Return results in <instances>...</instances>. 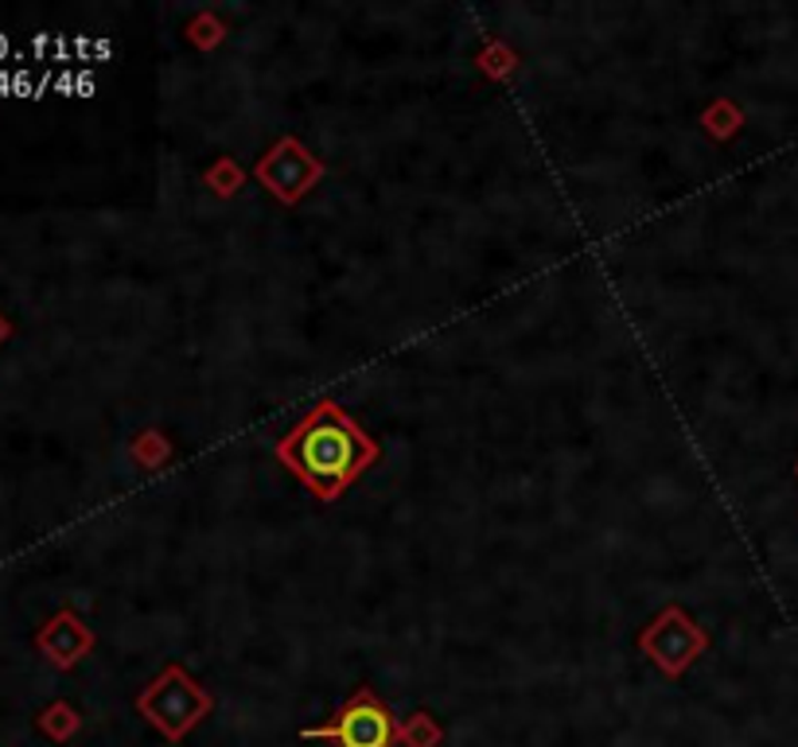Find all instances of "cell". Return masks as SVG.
<instances>
[{"label":"cell","mask_w":798,"mask_h":747,"mask_svg":"<svg viewBox=\"0 0 798 747\" xmlns=\"http://www.w3.org/2000/svg\"><path fill=\"white\" fill-rule=\"evenodd\" d=\"M324 172H328V167H324V160H319L316 152L304 149L296 136H280V141L257 160L254 180L262 183L280 207H296V203L324 180Z\"/></svg>","instance_id":"obj_5"},{"label":"cell","mask_w":798,"mask_h":747,"mask_svg":"<svg viewBox=\"0 0 798 747\" xmlns=\"http://www.w3.org/2000/svg\"><path fill=\"white\" fill-rule=\"evenodd\" d=\"M702 125H705V133H709L713 141H733V136L740 133V125H744V113L736 110L733 98H717V102H713L709 110L702 113Z\"/></svg>","instance_id":"obj_8"},{"label":"cell","mask_w":798,"mask_h":747,"mask_svg":"<svg viewBox=\"0 0 798 747\" xmlns=\"http://www.w3.org/2000/svg\"><path fill=\"white\" fill-rule=\"evenodd\" d=\"M129 456H133L141 468H164V463L172 460V440L156 429L141 432V437L133 440V448H129Z\"/></svg>","instance_id":"obj_11"},{"label":"cell","mask_w":798,"mask_h":747,"mask_svg":"<svg viewBox=\"0 0 798 747\" xmlns=\"http://www.w3.org/2000/svg\"><path fill=\"white\" fill-rule=\"evenodd\" d=\"M187 40H192L200 51H215L218 43L226 40V24L215 17V12L203 9L200 17H192V24H187Z\"/></svg>","instance_id":"obj_12"},{"label":"cell","mask_w":798,"mask_h":747,"mask_svg":"<svg viewBox=\"0 0 798 747\" xmlns=\"http://www.w3.org/2000/svg\"><path fill=\"white\" fill-rule=\"evenodd\" d=\"M398 744L401 747H440L444 744V728L432 713L417 708L406 720H398Z\"/></svg>","instance_id":"obj_7"},{"label":"cell","mask_w":798,"mask_h":747,"mask_svg":"<svg viewBox=\"0 0 798 747\" xmlns=\"http://www.w3.org/2000/svg\"><path fill=\"white\" fill-rule=\"evenodd\" d=\"M638 651L647 654L671 682H678V677L709 651V635H705V627L686 607L671 604L638 631Z\"/></svg>","instance_id":"obj_4"},{"label":"cell","mask_w":798,"mask_h":747,"mask_svg":"<svg viewBox=\"0 0 798 747\" xmlns=\"http://www.w3.org/2000/svg\"><path fill=\"white\" fill-rule=\"evenodd\" d=\"M40 724H43V731L55 739H71L74 731H79V716H74L71 705H51Z\"/></svg>","instance_id":"obj_13"},{"label":"cell","mask_w":798,"mask_h":747,"mask_svg":"<svg viewBox=\"0 0 798 747\" xmlns=\"http://www.w3.org/2000/svg\"><path fill=\"white\" fill-rule=\"evenodd\" d=\"M795 475H798V468H795Z\"/></svg>","instance_id":"obj_15"},{"label":"cell","mask_w":798,"mask_h":747,"mask_svg":"<svg viewBox=\"0 0 798 747\" xmlns=\"http://www.w3.org/2000/svg\"><path fill=\"white\" fill-rule=\"evenodd\" d=\"M4 335H9V324H4V319H0V339H4Z\"/></svg>","instance_id":"obj_14"},{"label":"cell","mask_w":798,"mask_h":747,"mask_svg":"<svg viewBox=\"0 0 798 747\" xmlns=\"http://www.w3.org/2000/svg\"><path fill=\"white\" fill-rule=\"evenodd\" d=\"M211 708H215V697L180 662H168L156 682L144 685V693L136 697V713L168 744H184V736H192L207 720Z\"/></svg>","instance_id":"obj_2"},{"label":"cell","mask_w":798,"mask_h":747,"mask_svg":"<svg viewBox=\"0 0 798 747\" xmlns=\"http://www.w3.org/2000/svg\"><path fill=\"white\" fill-rule=\"evenodd\" d=\"M277 460L304 483L319 502H336L359 475H367L382 448L370 432L355 424L336 401H316L285 437L277 440Z\"/></svg>","instance_id":"obj_1"},{"label":"cell","mask_w":798,"mask_h":747,"mask_svg":"<svg viewBox=\"0 0 798 747\" xmlns=\"http://www.w3.org/2000/svg\"><path fill=\"white\" fill-rule=\"evenodd\" d=\"M475 66L488 79H495V82H503V79H511L514 71H519V55L511 51V43H503V40H488V48L479 51L475 55Z\"/></svg>","instance_id":"obj_10"},{"label":"cell","mask_w":798,"mask_h":747,"mask_svg":"<svg viewBox=\"0 0 798 747\" xmlns=\"http://www.w3.org/2000/svg\"><path fill=\"white\" fill-rule=\"evenodd\" d=\"M40 646L59 669H71L79 658L94 651V631L79 620L74 612H59L48 627L40 631Z\"/></svg>","instance_id":"obj_6"},{"label":"cell","mask_w":798,"mask_h":747,"mask_svg":"<svg viewBox=\"0 0 798 747\" xmlns=\"http://www.w3.org/2000/svg\"><path fill=\"white\" fill-rule=\"evenodd\" d=\"M304 739H328L331 747H398V716L370 685H359L328 724L304 728Z\"/></svg>","instance_id":"obj_3"},{"label":"cell","mask_w":798,"mask_h":747,"mask_svg":"<svg viewBox=\"0 0 798 747\" xmlns=\"http://www.w3.org/2000/svg\"><path fill=\"white\" fill-rule=\"evenodd\" d=\"M203 183H207L218 199H234V195H238V187L246 183V172H242V164L234 156H218L215 164L207 167Z\"/></svg>","instance_id":"obj_9"}]
</instances>
